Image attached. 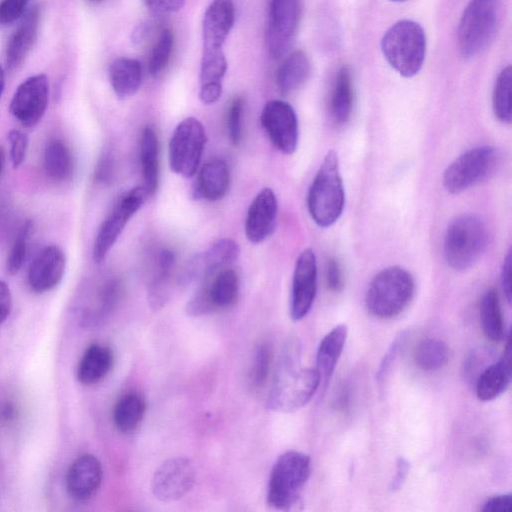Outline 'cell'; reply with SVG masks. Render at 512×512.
Instances as JSON below:
<instances>
[{"label":"cell","mask_w":512,"mask_h":512,"mask_svg":"<svg viewBox=\"0 0 512 512\" xmlns=\"http://www.w3.org/2000/svg\"><path fill=\"white\" fill-rule=\"evenodd\" d=\"M321 385L316 368L301 367L299 349L291 345L284 352L268 396L267 407L275 412H294L304 407Z\"/></svg>","instance_id":"obj_1"},{"label":"cell","mask_w":512,"mask_h":512,"mask_svg":"<svg viewBox=\"0 0 512 512\" xmlns=\"http://www.w3.org/2000/svg\"><path fill=\"white\" fill-rule=\"evenodd\" d=\"M234 20L235 8L232 0H213L206 9L202 23L200 85L222 82L227 70L223 45Z\"/></svg>","instance_id":"obj_2"},{"label":"cell","mask_w":512,"mask_h":512,"mask_svg":"<svg viewBox=\"0 0 512 512\" xmlns=\"http://www.w3.org/2000/svg\"><path fill=\"white\" fill-rule=\"evenodd\" d=\"M344 204L345 192L338 156L334 150H329L309 188L308 211L319 227L326 228L340 218Z\"/></svg>","instance_id":"obj_3"},{"label":"cell","mask_w":512,"mask_h":512,"mask_svg":"<svg viewBox=\"0 0 512 512\" xmlns=\"http://www.w3.org/2000/svg\"><path fill=\"white\" fill-rule=\"evenodd\" d=\"M415 293L413 276L400 266H391L377 273L366 295L367 311L379 319H391L401 314Z\"/></svg>","instance_id":"obj_4"},{"label":"cell","mask_w":512,"mask_h":512,"mask_svg":"<svg viewBox=\"0 0 512 512\" xmlns=\"http://www.w3.org/2000/svg\"><path fill=\"white\" fill-rule=\"evenodd\" d=\"M381 50L396 72L403 77H413L422 68L425 58L424 29L412 20L398 21L383 35Z\"/></svg>","instance_id":"obj_5"},{"label":"cell","mask_w":512,"mask_h":512,"mask_svg":"<svg viewBox=\"0 0 512 512\" xmlns=\"http://www.w3.org/2000/svg\"><path fill=\"white\" fill-rule=\"evenodd\" d=\"M311 473L310 457L289 450L274 463L268 483L267 503L277 510H290L299 501Z\"/></svg>","instance_id":"obj_6"},{"label":"cell","mask_w":512,"mask_h":512,"mask_svg":"<svg viewBox=\"0 0 512 512\" xmlns=\"http://www.w3.org/2000/svg\"><path fill=\"white\" fill-rule=\"evenodd\" d=\"M485 223L475 215H462L453 220L444 235L443 251L447 264L455 270L473 266L487 246Z\"/></svg>","instance_id":"obj_7"},{"label":"cell","mask_w":512,"mask_h":512,"mask_svg":"<svg viewBox=\"0 0 512 512\" xmlns=\"http://www.w3.org/2000/svg\"><path fill=\"white\" fill-rule=\"evenodd\" d=\"M500 16V0H471L458 26V44L464 57L484 51L493 40Z\"/></svg>","instance_id":"obj_8"},{"label":"cell","mask_w":512,"mask_h":512,"mask_svg":"<svg viewBox=\"0 0 512 512\" xmlns=\"http://www.w3.org/2000/svg\"><path fill=\"white\" fill-rule=\"evenodd\" d=\"M500 160L495 147L472 148L457 157L444 171L443 186L452 194L461 193L489 178Z\"/></svg>","instance_id":"obj_9"},{"label":"cell","mask_w":512,"mask_h":512,"mask_svg":"<svg viewBox=\"0 0 512 512\" xmlns=\"http://www.w3.org/2000/svg\"><path fill=\"white\" fill-rule=\"evenodd\" d=\"M207 137L202 123L187 117L174 129L168 146L171 170L184 177L191 178L198 171Z\"/></svg>","instance_id":"obj_10"},{"label":"cell","mask_w":512,"mask_h":512,"mask_svg":"<svg viewBox=\"0 0 512 512\" xmlns=\"http://www.w3.org/2000/svg\"><path fill=\"white\" fill-rule=\"evenodd\" d=\"M237 272L226 267L202 282V286L187 303V313L193 316L224 311L233 307L239 296Z\"/></svg>","instance_id":"obj_11"},{"label":"cell","mask_w":512,"mask_h":512,"mask_svg":"<svg viewBox=\"0 0 512 512\" xmlns=\"http://www.w3.org/2000/svg\"><path fill=\"white\" fill-rule=\"evenodd\" d=\"M146 197L148 196L143 186H137L118 198L96 234L92 249L93 260L96 263L105 259L130 218L144 204Z\"/></svg>","instance_id":"obj_12"},{"label":"cell","mask_w":512,"mask_h":512,"mask_svg":"<svg viewBox=\"0 0 512 512\" xmlns=\"http://www.w3.org/2000/svg\"><path fill=\"white\" fill-rule=\"evenodd\" d=\"M301 0H269L266 45L271 58L279 59L290 49L300 18Z\"/></svg>","instance_id":"obj_13"},{"label":"cell","mask_w":512,"mask_h":512,"mask_svg":"<svg viewBox=\"0 0 512 512\" xmlns=\"http://www.w3.org/2000/svg\"><path fill=\"white\" fill-rule=\"evenodd\" d=\"M195 478V468L188 458H171L163 462L154 472L151 490L158 500L174 502L192 489Z\"/></svg>","instance_id":"obj_14"},{"label":"cell","mask_w":512,"mask_h":512,"mask_svg":"<svg viewBox=\"0 0 512 512\" xmlns=\"http://www.w3.org/2000/svg\"><path fill=\"white\" fill-rule=\"evenodd\" d=\"M261 125L273 145L284 154H292L298 144V120L293 107L283 100L265 104Z\"/></svg>","instance_id":"obj_15"},{"label":"cell","mask_w":512,"mask_h":512,"mask_svg":"<svg viewBox=\"0 0 512 512\" xmlns=\"http://www.w3.org/2000/svg\"><path fill=\"white\" fill-rule=\"evenodd\" d=\"M48 96L49 83L46 75L31 76L16 89L10 102V112L24 127H33L46 111Z\"/></svg>","instance_id":"obj_16"},{"label":"cell","mask_w":512,"mask_h":512,"mask_svg":"<svg viewBox=\"0 0 512 512\" xmlns=\"http://www.w3.org/2000/svg\"><path fill=\"white\" fill-rule=\"evenodd\" d=\"M239 254L237 242L230 238L219 239L187 262L179 281L184 284L193 281L203 282L221 269L230 267Z\"/></svg>","instance_id":"obj_17"},{"label":"cell","mask_w":512,"mask_h":512,"mask_svg":"<svg viewBox=\"0 0 512 512\" xmlns=\"http://www.w3.org/2000/svg\"><path fill=\"white\" fill-rule=\"evenodd\" d=\"M317 291V261L311 249L298 256L292 279L290 317L293 321L303 319L310 311Z\"/></svg>","instance_id":"obj_18"},{"label":"cell","mask_w":512,"mask_h":512,"mask_svg":"<svg viewBox=\"0 0 512 512\" xmlns=\"http://www.w3.org/2000/svg\"><path fill=\"white\" fill-rule=\"evenodd\" d=\"M65 266V254L60 247H44L30 263L27 276L30 288L37 293L52 290L62 280Z\"/></svg>","instance_id":"obj_19"},{"label":"cell","mask_w":512,"mask_h":512,"mask_svg":"<svg viewBox=\"0 0 512 512\" xmlns=\"http://www.w3.org/2000/svg\"><path fill=\"white\" fill-rule=\"evenodd\" d=\"M278 202L274 191L262 189L252 200L245 219V234L251 243H261L275 230Z\"/></svg>","instance_id":"obj_20"},{"label":"cell","mask_w":512,"mask_h":512,"mask_svg":"<svg viewBox=\"0 0 512 512\" xmlns=\"http://www.w3.org/2000/svg\"><path fill=\"white\" fill-rule=\"evenodd\" d=\"M103 478L101 462L92 454L78 456L66 474V489L76 501H87L98 491Z\"/></svg>","instance_id":"obj_21"},{"label":"cell","mask_w":512,"mask_h":512,"mask_svg":"<svg viewBox=\"0 0 512 512\" xmlns=\"http://www.w3.org/2000/svg\"><path fill=\"white\" fill-rule=\"evenodd\" d=\"M39 7H32L21 19L11 35L6 48V64L10 70L17 69L32 49L39 27Z\"/></svg>","instance_id":"obj_22"},{"label":"cell","mask_w":512,"mask_h":512,"mask_svg":"<svg viewBox=\"0 0 512 512\" xmlns=\"http://www.w3.org/2000/svg\"><path fill=\"white\" fill-rule=\"evenodd\" d=\"M511 381V349L509 337L502 357L479 375L475 393L481 401H491L506 391Z\"/></svg>","instance_id":"obj_23"},{"label":"cell","mask_w":512,"mask_h":512,"mask_svg":"<svg viewBox=\"0 0 512 512\" xmlns=\"http://www.w3.org/2000/svg\"><path fill=\"white\" fill-rule=\"evenodd\" d=\"M230 185V172L223 159H212L200 169L193 188L196 198L217 201L223 198Z\"/></svg>","instance_id":"obj_24"},{"label":"cell","mask_w":512,"mask_h":512,"mask_svg":"<svg viewBox=\"0 0 512 512\" xmlns=\"http://www.w3.org/2000/svg\"><path fill=\"white\" fill-rule=\"evenodd\" d=\"M175 266L176 254L174 251L168 248L158 251L148 285V300L152 308H161L169 299Z\"/></svg>","instance_id":"obj_25"},{"label":"cell","mask_w":512,"mask_h":512,"mask_svg":"<svg viewBox=\"0 0 512 512\" xmlns=\"http://www.w3.org/2000/svg\"><path fill=\"white\" fill-rule=\"evenodd\" d=\"M347 335V326L339 324L332 328L319 343L316 352V370L319 373L324 390L342 354Z\"/></svg>","instance_id":"obj_26"},{"label":"cell","mask_w":512,"mask_h":512,"mask_svg":"<svg viewBox=\"0 0 512 512\" xmlns=\"http://www.w3.org/2000/svg\"><path fill=\"white\" fill-rule=\"evenodd\" d=\"M114 354L111 348L92 344L84 352L77 368V378L84 385L101 382L112 370Z\"/></svg>","instance_id":"obj_27"},{"label":"cell","mask_w":512,"mask_h":512,"mask_svg":"<svg viewBox=\"0 0 512 512\" xmlns=\"http://www.w3.org/2000/svg\"><path fill=\"white\" fill-rule=\"evenodd\" d=\"M143 188L152 196L159 185V141L155 130L147 126L141 132L139 150Z\"/></svg>","instance_id":"obj_28"},{"label":"cell","mask_w":512,"mask_h":512,"mask_svg":"<svg viewBox=\"0 0 512 512\" xmlns=\"http://www.w3.org/2000/svg\"><path fill=\"white\" fill-rule=\"evenodd\" d=\"M311 63L302 50L291 52L276 73V85L281 95L286 96L299 89L309 78Z\"/></svg>","instance_id":"obj_29"},{"label":"cell","mask_w":512,"mask_h":512,"mask_svg":"<svg viewBox=\"0 0 512 512\" xmlns=\"http://www.w3.org/2000/svg\"><path fill=\"white\" fill-rule=\"evenodd\" d=\"M108 75L116 96L125 99L134 95L141 85V64L133 58L119 57L110 64Z\"/></svg>","instance_id":"obj_30"},{"label":"cell","mask_w":512,"mask_h":512,"mask_svg":"<svg viewBox=\"0 0 512 512\" xmlns=\"http://www.w3.org/2000/svg\"><path fill=\"white\" fill-rule=\"evenodd\" d=\"M354 89L351 71L348 66H342L335 77L331 93V115L339 124H346L352 114Z\"/></svg>","instance_id":"obj_31"},{"label":"cell","mask_w":512,"mask_h":512,"mask_svg":"<svg viewBox=\"0 0 512 512\" xmlns=\"http://www.w3.org/2000/svg\"><path fill=\"white\" fill-rule=\"evenodd\" d=\"M146 411V402L142 395L129 392L122 395L113 408V422L123 434L134 433L141 424Z\"/></svg>","instance_id":"obj_32"},{"label":"cell","mask_w":512,"mask_h":512,"mask_svg":"<svg viewBox=\"0 0 512 512\" xmlns=\"http://www.w3.org/2000/svg\"><path fill=\"white\" fill-rule=\"evenodd\" d=\"M479 316L484 335L492 342H499L505 336V325L497 291L490 288L480 300Z\"/></svg>","instance_id":"obj_33"},{"label":"cell","mask_w":512,"mask_h":512,"mask_svg":"<svg viewBox=\"0 0 512 512\" xmlns=\"http://www.w3.org/2000/svg\"><path fill=\"white\" fill-rule=\"evenodd\" d=\"M44 170L55 181L70 179L74 161L70 149L59 139L49 141L44 150Z\"/></svg>","instance_id":"obj_34"},{"label":"cell","mask_w":512,"mask_h":512,"mask_svg":"<svg viewBox=\"0 0 512 512\" xmlns=\"http://www.w3.org/2000/svg\"><path fill=\"white\" fill-rule=\"evenodd\" d=\"M413 359L416 366L423 371H436L446 365L449 348L446 343L436 338L421 340L415 347Z\"/></svg>","instance_id":"obj_35"},{"label":"cell","mask_w":512,"mask_h":512,"mask_svg":"<svg viewBox=\"0 0 512 512\" xmlns=\"http://www.w3.org/2000/svg\"><path fill=\"white\" fill-rule=\"evenodd\" d=\"M511 84L512 69L510 66H507L499 73L492 93L494 115L500 122L505 124H510L512 119Z\"/></svg>","instance_id":"obj_36"},{"label":"cell","mask_w":512,"mask_h":512,"mask_svg":"<svg viewBox=\"0 0 512 512\" xmlns=\"http://www.w3.org/2000/svg\"><path fill=\"white\" fill-rule=\"evenodd\" d=\"M173 33L170 29H162L155 41L148 60L149 73L158 76L169 63L173 49Z\"/></svg>","instance_id":"obj_37"},{"label":"cell","mask_w":512,"mask_h":512,"mask_svg":"<svg viewBox=\"0 0 512 512\" xmlns=\"http://www.w3.org/2000/svg\"><path fill=\"white\" fill-rule=\"evenodd\" d=\"M271 362V347L266 343L259 345L255 350L249 373L250 385L253 389L259 390L265 386L269 377Z\"/></svg>","instance_id":"obj_38"},{"label":"cell","mask_w":512,"mask_h":512,"mask_svg":"<svg viewBox=\"0 0 512 512\" xmlns=\"http://www.w3.org/2000/svg\"><path fill=\"white\" fill-rule=\"evenodd\" d=\"M31 228V223L29 221L26 222L21 227L10 248L6 259V270L11 275L16 274L23 266L27 254L28 240L30 237Z\"/></svg>","instance_id":"obj_39"},{"label":"cell","mask_w":512,"mask_h":512,"mask_svg":"<svg viewBox=\"0 0 512 512\" xmlns=\"http://www.w3.org/2000/svg\"><path fill=\"white\" fill-rule=\"evenodd\" d=\"M244 100L242 97H235L227 111V131L233 145H238L242 140V115Z\"/></svg>","instance_id":"obj_40"},{"label":"cell","mask_w":512,"mask_h":512,"mask_svg":"<svg viewBox=\"0 0 512 512\" xmlns=\"http://www.w3.org/2000/svg\"><path fill=\"white\" fill-rule=\"evenodd\" d=\"M8 141L10 144V159L12 166L18 168L24 161L27 148H28V136L20 131L13 129L8 133Z\"/></svg>","instance_id":"obj_41"},{"label":"cell","mask_w":512,"mask_h":512,"mask_svg":"<svg viewBox=\"0 0 512 512\" xmlns=\"http://www.w3.org/2000/svg\"><path fill=\"white\" fill-rule=\"evenodd\" d=\"M29 0H3L0 2V25H7L20 18Z\"/></svg>","instance_id":"obj_42"},{"label":"cell","mask_w":512,"mask_h":512,"mask_svg":"<svg viewBox=\"0 0 512 512\" xmlns=\"http://www.w3.org/2000/svg\"><path fill=\"white\" fill-rule=\"evenodd\" d=\"M405 336L406 335L403 333L398 335L395 338V340L391 343L386 354L384 355L383 359L381 360V363H380L378 371H377V381L379 383H382V381L385 379L386 375L388 374L389 369L391 368V365L395 361L399 351L401 350V347L403 346Z\"/></svg>","instance_id":"obj_43"},{"label":"cell","mask_w":512,"mask_h":512,"mask_svg":"<svg viewBox=\"0 0 512 512\" xmlns=\"http://www.w3.org/2000/svg\"><path fill=\"white\" fill-rule=\"evenodd\" d=\"M325 281L327 288L333 292H338L343 288V270L340 263L335 258H330L327 261L325 267Z\"/></svg>","instance_id":"obj_44"},{"label":"cell","mask_w":512,"mask_h":512,"mask_svg":"<svg viewBox=\"0 0 512 512\" xmlns=\"http://www.w3.org/2000/svg\"><path fill=\"white\" fill-rule=\"evenodd\" d=\"M482 512H511L512 494L505 493L490 497L481 508Z\"/></svg>","instance_id":"obj_45"},{"label":"cell","mask_w":512,"mask_h":512,"mask_svg":"<svg viewBox=\"0 0 512 512\" xmlns=\"http://www.w3.org/2000/svg\"><path fill=\"white\" fill-rule=\"evenodd\" d=\"M114 159L110 152L104 153L97 164L95 179L101 183H109L114 175Z\"/></svg>","instance_id":"obj_46"},{"label":"cell","mask_w":512,"mask_h":512,"mask_svg":"<svg viewBox=\"0 0 512 512\" xmlns=\"http://www.w3.org/2000/svg\"><path fill=\"white\" fill-rule=\"evenodd\" d=\"M409 470V462L404 457H398L396 461L395 475L389 485V490L391 492H396L401 489L406 481Z\"/></svg>","instance_id":"obj_47"},{"label":"cell","mask_w":512,"mask_h":512,"mask_svg":"<svg viewBox=\"0 0 512 512\" xmlns=\"http://www.w3.org/2000/svg\"><path fill=\"white\" fill-rule=\"evenodd\" d=\"M146 6L156 13H172L182 8L185 0H143Z\"/></svg>","instance_id":"obj_48"},{"label":"cell","mask_w":512,"mask_h":512,"mask_svg":"<svg viewBox=\"0 0 512 512\" xmlns=\"http://www.w3.org/2000/svg\"><path fill=\"white\" fill-rule=\"evenodd\" d=\"M222 94V83H209L200 85L199 99L204 104L217 102Z\"/></svg>","instance_id":"obj_49"},{"label":"cell","mask_w":512,"mask_h":512,"mask_svg":"<svg viewBox=\"0 0 512 512\" xmlns=\"http://www.w3.org/2000/svg\"><path fill=\"white\" fill-rule=\"evenodd\" d=\"M511 261V250H509L505 256L501 269V285L508 303L511 302Z\"/></svg>","instance_id":"obj_50"},{"label":"cell","mask_w":512,"mask_h":512,"mask_svg":"<svg viewBox=\"0 0 512 512\" xmlns=\"http://www.w3.org/2000/svg\"><path fill=\"white\" fill-rule=\"evenodd\" d=\"M12 309V294L8 285L0 279V324L9 316Z\"/></svg>","instance_id":"obj_51"},{"label":"cell","mask_w":512,"mask_h":512,"mask_svg":"<svg viewBox=\"0 0 512 512\" xmlns=\"http://www.w3.org/2000/svg\"><path fill=\"white\" fill-rule=\"evenodd\" d=\"M4 161H5L4 149H3L2 146H0V176H1V173H2V170H3Z\"/></svg>","instance_id":"obj_52"},{"label":"cell","mask_w":512,"mask_h":512,"mask_svg":"<svg viewBox=\"0 0 512 512\" xmlns=\"http://www.w3.org/2000/svg\"><path fill=\"white\" fill-rule=\"evenodd\" d=\"M5 77L2 67L0 66V97L4 89Z\"/></svg>","instance_id":"obj_53"},{"label":"cell","mask_w":512,"mask_h":512,"mask_svg":"<svg viewBox=\"0 0 512 512\" xmlns=\"http://www.w3.org/2000/svg\"><path fill=\"white\" fill-rule=\"evenodd\" d=\"M90 2H93V3H99V2H102L104 0H89Z\"/></svg>","instance_id":"obj_54"},{"label":"cell","mask_w":512,"mask_h":512,"mask_svg":"<svg viewBox=\"0 0 512 512\" xmlns=\"http://www.w3.org/2000/svg\"><path fill=\"white\" fill-rule=\"evenodd\" d=\"M390 1H393V2H403V1H406V0H390Z\"/></svg>","instance_id":"obj_55"}]
</instances>
